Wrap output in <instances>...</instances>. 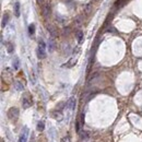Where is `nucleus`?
Returning a JSON list of instances; mask_svg holds the SVG:
<instances>
[{
	"mask_svg": "<svg viewBox=\"0 0 142 142\" xmlns=\"http://www.w3.org/2000/svg\"><path fill=\"white\" fill-rule=\"evenodd\" d=\"M37 56L41 59H44L46 57V44L43 40L38 42V47H37Z\"/></svg>",
	"mask_w": 142,
	"mask_h": 142,
	"instance_id": "obj_1",
	"label": "nucleus"
},
{
	"mask_svg": "<svg viewBox=\"0 0 142 142\" xmlns=\"http://www.w3.org/2000/svg\"><path fill=\"white\" fill-rule=\"evenodd\" d=\"M8 117H9V119H11V120H17L19 117V109L16 108V107L10 108L8 110Z\"/></svg>",
	"mask_w": 142,
	"mask_h": 142,
	"instance_id": "obj_2",
	"label": "nucleus"
},
{
	"mask_svg": "<svg viewBox=\"0 0 142 142\" xmlns=\"http://www.w3.org/2000/svg\"><path fill=\"white\" fill-rule=\"evenodd\" d=\"M27 136H28V129L25 127V128L23 129V131L21 132L20 138H19L18 142H27Z\"/></svg>",
	"mask_w": 142,
	"mask_h": 142,
	"instance_id": "obj_3",
	"label": "nucleus"
},
{
	"mask_svg": "<svg viewBox=\"0 0 142 142\" xmlns=\"http://www.w3.org/2000/svg\"><path fill=\"white\" fill-rule=\"evenodd\" d=\"M67 106L69 107L70 109H73V108H74V106H76V99H74V97H73V96H72V97H70L69 102L67 103Z\"/></svg>",
	"mask_w": 142,
	"mask_h": 142,
	"instance_id": "obj_4",
	"label": "nucleus"
},
{
	"mask_svg": "<svg viewBox=\"0 0 142 142\" xmlns=\"http://www.w3.org/2000/svg\"><path fill=\"white\" fill-rule=\"evenodd\" d=\"M22 105H23V107L24 108H27L28 106H31L32 105V101H31V99H24L22 100Z\"/></svg>",
	"mask_w": 142,
	"mask_h": 142,
	"instance_id": "obj_5",
	"label": "nucleus"
},
{
	"mask_svg": "<svg viewBox=\"0 0 142 142\" xmlns=\"http://www.w3.org/2000/svg\"><path fill=\"white\" fill-rule=\"evenodd\" d=\"M79 133H80V138H81V140H87V139L90 138V137H89L90 133H89L87 131H84V130H83V131H80Z\"/></svg>",
	"mask_w": 142,
	"mask_h": 142,
	"instance_id": "obj_6",
	"label": "nucleus"
},
{
	"mask_svg": "<svg viewBox=\"0 0 142 142\" xmlns=\"http://www.w3.org/2000/svg\"><path fill=\"white\" fill-rule=\"evenodd\" d=\"M14 14L16 17H20V3L19 2L14 3Z\"/></svg>",
	"mask_w": 142,
	"mask_h": 142,
	"instance_id": "obj_7",
	"label": "nucleus"
},
{
	"mask_svg": "<svg viewBox=\"0 0 142 142\" xmlns=\"http://www.w3.org/2000/svg\"><path fill=\"white\" fill-rule=\"evenodd\" d=\"M8 21H9V14H4L3 18H2V27H4L8 24Z\"/></svg>",
	"mask_w": 142,
	"mask_h": 142,
	"instance_id": "obj_8",
	"label": "nucleus"
},
{
	"mask_svg": "<svg viewBox=\"0 0 142 142\" xmlns=\"http://www.w3.org/2000/svg\"><path fill=\"white\" fill-rule=\"evenodd\" d=\"M34 33H35V25L34 24H30L28 25V34L30 35H34Z\"/></svg>",
	"mask_w": 142,
	"mask_h": 142,
	"instance_id": "obj_9",
	"label": "nucleus"
},
{
	"mask_svg": "<svg viewBox=\"0 0 142 142\" xmlns=\"http://www.w3.org/2000/svg\"><path fill=\"white\" fill-rule=\"evenodd\" d=\"M44 128H45V124H44V121H40L37 124V130L38 131H43Z\"/></svg>",
	"mask_w": 142,
	"mask_h": 142,
	"instance_id": "obj_10",
	"label": "nucleus"
},
{
	"mask_svg": "<svg viewBox=\"0 0 142 142\" xmlns=\"http://www.w3.org/2000/svg\"><path fill=\"white\" fill-rule=\"evenodd\" d=\"M55 45H54V42H53V40H49V43H48V48H49V51H53L54 50V47Z\"/></svg>",
	"mask_w": 142,
	"mask_h": 142,
	"instance_id": "obj_11",
	"label": "nucleus"
},
{
	"mask_svg": "<svg viewBox=\"0 0 142 142\" xmlns=\"http://www.w3.org/2000/svg\"><path fill=\"white\" fill-rule=\"evenodd\" d=\"M19 66H20V65H19V59H18V58H16L14 61H13V68L17 70V69H19Z\"/></svg>",
	"mask_w": 142,
	"mask_h": 142,
	"instance_id": "obj_12",
	"label": "nucleus"
},
{
	"mask_svg": "<svg viewBox=\"0 0 142 142\" xmlns=\"http://www.w3.org/2000/svg\"><path fill=\"white\" fill-rule=\"evenodd\" d=\"M82 40H83V33L82 32H78V42L82 43Z\"/></svg>",
	"mask_w": 142,
	"mask_h": 142,
	"instance_id": "obj_13",
	"label": "nucleus"
},
{
	"mask_svg": "<svg viewBox=\"0 0 142 142\" xmlns=\"http://www.w3.org/2000/svg\"><path fill=\"white\" fill-rule=\"evenodd\" d=\"M48 6H45V8H44V16L47 17V14H48Z\"/></svg>",
	"mask_w": 142,
	"mask_h": 142,
	"instance_id": "obj_14",
	"label": "nucleus"
},
{
	"mask_svg": "<svg viewBox=\"0 0 142 142\" xmlns=\"http://www.w3.org/2000/svg\"><path fill=\"white\" fill-rule=\"evenodd\" d=\"M8 51L11 53L12 51V45H9V48H8Z\"/></svg>",
	"mask_w": 142,
	"mask_h": 142,
	"instance_id": "obj_15",
	"label": "nucleus"
},
{
	"mask_svg": "<svg viewBox=\"0 0 142 142\" xmlns=\"http://www.w3.org/2000/svg\"><path fill=\"white\" fill-rule=\"evenodd\" d=\"M41 1H43V0H38V2H41Z\"/></svg>",
	"mask_w": 142,
	"mask_h": 142,
	"instance_id": "obj_16",
	"label": "nucleus"
}]
</instances>
